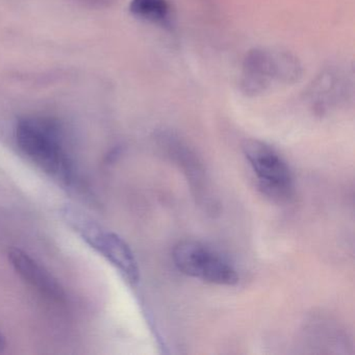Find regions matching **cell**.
<instances>
[{
  "label": "cell",
  "mask_w": 355,
  "mask_h": 355,
  "mask_svg": "<svg viewBox=\"0 0 355 355\" xmlns=\"http://www.w3.org/2000/svg\"><path fill=\"white\" fill-rule=\"evenodd\" d=\"M20 150L45 173L62 182L73 178V166L66 150L63 124L49 116L20 118L15 126Z\"/></svg>",
  "instance_id": "cell-1"
},
{
  "label": "cell",
  "mask_w": 355,
  "mask_h": 355,
  "mask_svg": "<svg viewBox=\"0 0 355 355\" xmlns=\"http://www.w3.org/2000/svg\"><path fill=\"white\" fill-rule=\"evenodd\" d=\"M243 151L261 192L277 202L288 201L294 194V180L279 153L259 140L245 141Z\"/></svg>",
  "instance_id": "cell-3"
},
{
  "label": "cell",
  "mask_w": 355,
  "mask_h": 355,
  "mask_svg": "<svg viewBox=\"0 0 355 355\" xmlns=\"http://www.w3.org/2000/svg\"><path fill=\"white\" fill-rule=\"evenodd\" d=\"M274 83H277V74L273 49H250L243 60L241 92L248 97H257L267 92Z\"/></svg>",
  "instance_id": "cell-5"
},
{
  "label": "cell",
  "mask_w": 355,
  "mask_h": 355,
  "mask_svg": "<svg viewBox=\"0 0 355 355\" xmlns=\"http://www.w3.org/2000/svg\"><path fill=\"white\" fill-rule=\"evenodd\" d=\"M6 348V338L3 334H0V353L3 352Z\"/></svg>",
  "instance_id": "cell-11"
},
{
  "label": "cell",
  "mask_w": 355,
  "mask_h": 355,
  "mask_svg": "<svg viewBox=\"0 0 355 355\" xmlns=\"http://www.w3.org/2000/svg\"><path fill=\"white\" fill-rule=\"evenodd\" d=\"M76 1L93 9H107L113 6L117 0H76Z\"/></svg>",
  "instance_id": "cell-10"
},
{
  "label": "cell",
  "mask_w": 355,
  "mask_h": 355,
  "mask_svg": "<svg viewBox=\"0 0 355 355\" xmlns=\"http://www.w3.org/2000/svg\"><path fill=\"white\" fill-rule=\"evenodd\" d=\"M9 259L18 274L33 288L55 301L64 299V292L57 280L30 255L19 249H13L9 253Z\"/></svg>",
  "instance_id": "cell-7"
},
{
  "label": "cell",
  "mask_w": 355,
  "mask_h": 355,
  "mask_svg": "<svg viewBox=\"0 0 355 355\" xmlns=\"http://www.w3.org/2000/svg\"><path fill=\"white\" fill-rule=\"evenodd\" d=\"M62 216L85 242L115 266L128 282L132 284L138 282L140 270L136 257L130 246L119 236L107 232L101 224L76 207H64Z\"/></svg>",
  "instance_id": "cell-2"
},
{
  "label": "cell",
  "mask_w": 355,
  "mask_h": 355,
  "mask_svg": "<svg viewBox=\"0 0 355 355\" xmlns=\"http://www.w3.org/2000/svg\"><path fill=\"white\" fill-rule=\"evenodd\" d=\"M130 12L132 16L162 26L171 28L174 13L170 0H130Z\"/></svg>",
  "instance_id": "cell-8"
},
{
  "label": "cell",
  "mask_w": 355,
  "mask_h": 355,
  "mask_svg": "<svg viewBox=\"0 0 355 355\" xmlns=\"http://www.w3.org/2000/svg\"><path fill=\"white\" fill-rule=\"evenodd\" d=\"M277 83L293 85L302 78L303 68L296 55L284 49H273Z\"/></svg>",
  "instance_id": "cell-9"
},
{
  "label": "cell",
  "mask_w": 355,
  "mask_h": 355,
  "mask_svg": "<svg viewBox=\"0 0 355 355\" xmlns=\"http://www.w3.org/2000/svg\"><path fill=\"white\" fill-rule=\"evenodd\" d=\"M172 257L176 268L191 277L219 286H234L239 282L230 261L202 243L182 241L174 247Z\"/></svg>",
  "instance_id": "cell-4"
},
{
  "label": "cell",
  "mask_w": 355,
  "mask_h": 355,
  "mask_svg": "<svg viewBox=\"0 0 355 355\" xmlns=\"http://www.w3.org/2000/svg\"><path fill=\"white\" fill-rule=\"evenodd\" d=\"M349 83L340 70H323L307 90L306 97L313 109L324 112L348 97Z\"/></svg>",
  "instance_id": "cell-6"
}]
</instances>
